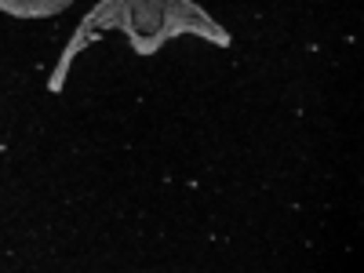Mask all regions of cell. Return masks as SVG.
<instances>
[{"label": "cell", "instance_id": "cell-1", "mask_svg": "<svg viewBox=\"0 0 364 273\" xmlns=\"http://www.w3.org/2000/svg\"><path fill=\"white\" fill-rule=\"evenodd\" d=\"M102 33H124L135 55H157L164 48L161 41V11L157 0H99L91 15H84Z\"/></svg>", "mask_w": 364, "mask_h": 273}, {"label": "cell", "instance_id": "cell-2", "mask_svg": "<svg viewBox=\"0 0 364 273\" xmlns=\"http://www.w3.org/2000/svg\"><path fill=\"white\" fill-rule=\"evenodd\" d=\"M157 11H161V41L193 33V37H204L208 44H215V48H230L233 44V37L200 4H193V0H157Z\"/></svg>", "mask_w": 364, "mask_h": 273}, {"label": "cell", "instance_id": "cell-3", "mask_svg": "<svg viewBox=\"0 0 364 273\" xmlns=\"http://www.w3.org/2000/svg\"><path fill=\"white\" fill-rule=\"evenodd\" d=\"M73 0H0V11L11 18H51L63 15Z\"/></svg>", "mask_w": 364, "mask_h": 273}]
</instances>
